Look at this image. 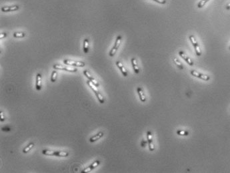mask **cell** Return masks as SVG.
Here are the masks:
<instances>
[{"label": "cell", "mask_w": 230, "mask_h": 173, "mask_svg": "<svg viewBox=\"0 0 230 173\" xmlns=\"http://www.w3.org/2000/svg\"><path fill=\"white\" fill-rule=\"evenodd\" d=\"M87 84L88 86L90 87V88L93 90V92L95 93V96H96V97L97 98V99H98L99 102H100L101 104H104V102H105V99H104L103 96L102 95V94L100 93L98 90H97V87L95 86V85L93 84L90 80H87Z\"/></svg>", "instance_id": "6da1fadb"}, {"label": "cell", "mask_w": 230, "mask_h": 173, "mask_svg": "<svg viewBox=\"0 0 230 173\" xmlns=\"http://www.w3.org/2000/svg\"><path fill=\"white\" fill-rule=\"evenodd\" d=\"M122 37L121 36H118L116 38V40H115V44H114V46H113L112 49H111V51L109 52V56L111 57H113L114 56V55L115 54V53L117 52V49L118 48H119V46L121 44V42H122Z\"/></svg>", "instance_id": "7a4b0ae2"}, {"label": "cell", "mask_w": 230, "mask_h": 173, "mask_svg": "<svg viewBox=\"0 0 230 173\" xmlns=\"http://www.w3.org/2000/svg\"><path fill=\"white\" fill-rule=\"evenodd\" d=\"M189 39H190V42H191L193 46L194 47V49H195V53H196V55L198 56H200L201 55V49H200V45L197 42L196 39L195 38L194 36L193 35H191L189 37Z\"/></svg>", "instance_id": "3957f363"}, {"label": "cell", "mask_w": 230, "mask_h": 173, "mask_svg": "<svg viewBox=\"0 0 230 173\" xmlns=\"http://www.w3.org/2000/svg\"><path fill=\"white\" fill-rule=\"evenodd\" d=\"M63 63L65 65L73 66L75 67H84L85 66V64L83 62L74 61V60H70V59H64Z\"/></svg>", "instance_id": "277c9868"}, {"label": "cell", "mask_w": 230, "mask_h": 173, "mask_svg": "<svg viewBox=\"0 0 230 173\" xmlns=\"http://www.w3.org/2000/svg\"><path fill=\"white\" fill-rule=\"evenodd\" d=\"M190 73L193 76L200 78V79H201V80H205V81H208V80H210V76H209L207 75L200 73V72H198L195 71V70H191Z\"/></svg>", "instance_id": "5b68a950"}, {"label": "cell", "mask_w": 230, "mask_h": 173, "mask_svg": "<svg viewBox=\"0 0 230 173\" xmlns=\"http://www.w3.org/2000/svg\"><path fill=\"white\" fill-rule=\"evenodd\" d=\"M53 68H54L55 70H65V71L70 72H76L78 71L76 68H68V67L63 66L59 64H55L53 66Z\"/></svg>", "instance_id": "8992f818"}, {"label": "cell", "mask_w": 230, "mask_h": 173, "mask_svg": "<svg viewBox=\"0 0 230 173\" xmlns=\"http://www.w3.org/2000/svg\"><path fill=\"white\" fill-rule=\"evenodd\" d=\"M147 142H148V144H149V150L154 151V149H155V147H154V143H153L152 133H151V131H147Z\"/></svg>", "instance_id": "52a82bcc"}, {"label": "cell", "mask_w": 230, "mask_h": 173, "mask_svg": "<svg viewBox=\"0 0 230 173\" xmlns=\"http://www.w3.org/2000/svg\"><path fill=\"white\" fill-rule=\"evenodd\" d=\"M179 56H180L181 58H183V59H184L185 61L186 62L188 63V64L190 65V66H192L194 65V62H193V60L190 59V58H189L188 56H186V55L185 54V53L183 52V51H179Z\"/></svg>", "instance_id": "ba28073f"}, {"label": "cell", "mask_w": 230, "mask_h": 173, "mask_svg": "<svg viewBox=\"0 0 230 173\" xmlns=\"http://www.w3.org/2000/svg\"><path fill=\"white\" fill-rule=\"evenodd\" d=\"M100 160H95V161L94 162L92 163V164H91V165H90V166H88L87 168H85V169L83 170H82V172H82V173L90 172L91 171V170H93V169H94V168H96L97 166H98L99 165H100Z\"/></svg>", "instance_id": "9c48e42d"}, {"label": "cell", "mask_w": 230, "mask_h": 173, "mask_svg": "<svg viewBox=\"0 0 230 173\" xmlns=\"http://www.w3.org/2000/svg\"><path fill=\"white\" fill-rule=\"evenodd\" d=\"M19 7L18 5H12V6H4L1 8V10L3 12H14V11L18 10Z\"/></svg>", "instance_id": "30bf717a"}, {"label": "cell", "mask_w": 230, "mask_h": 173, "mask_svg": "<svg viewBox=\"0 0 230 173\" xmlns=\"http://www.w3.org/2000/svg\"><path fill=\"white\" fill-rule=\"evenodd\" d=\"M83 74H84L85 76L88 78V80H90V81H91V82L93 84L95 85V86L96 87L100 86V84H99L98 82L97 81L95 78H93V77H92V76L90 75V74L89 73V72H88L87 70H84V71H83Z\"/></svg>", "instance_id": "8fae6325"}, {"label": "cell", "mask_w": 230, "mask_h": 173, "mask_svg": "<svg viewBox=\"0 0 230 173\" xmlns=\"http://www.w3.org/2000/svg\"><path fill=\"white\" fill-rule=\"evenodd\" d=\"M116 65H117V66L118 67V68L119 69L121 72H122V74L124 76V77H127V71L126 70L125 67L124 66V65L122 64V62L119 61H117L116 62Z\"/></svg>", "instance_id": "7c38bea8"}, {"label": "cell", "mask_w": 230, "mask_h": 173, "mask_svg": "<svg viewBox=\"0 0 230 173\" xmlns=\"http://www.w3.org/2000/svg\"><path fill=\"white\" fill-rule=\"evenodd\" d=\"M42 88L41 85V74L37 73L36 76V89L38 91H40Z\"/></svg>", "instance_id": "4fadbf2b"}, {"label": "cell", "mask_w": 230, "mask_h": 173, "mask_svg": "<svg viewBox=\"0 0 230 173\" xmlns=\"http://www.w3.org/2000/svg\"><path fill=\"white\" fill-rule=\"evenodd\" d=\"M137 93H138V94H139V99H140L141 101L142 102H146V95H145V94H144L143 89L141 88V87H137Z\"/></svg>", "instance_id": "5bb4252c"}, {"label": "cell", "mask_w": 230, "mask_h": 173, "mask_svg": "<svg viewBox=\"0 0 230 173\" xmlns=\"http://www.w3.org/2000/svg\"><path fill=\"white\" fill-rule=\"evenodd\" d=\"M132 62V66H133V68H134V70L135 72V74H139L140 72V69H139V66H138V65H137V60L135 59V58H133L131 60Z\"/></svg>", "instance_id": "9a60e30c"}, {"label": "cell", "mask_w": 230, "mask_h": 173, "mask_svg": "<svg viewBox=\"0 0 230 173\" xmlns=\"http://www.w3.org/2000/svg\"><path fill=\"white\" fill-rule=\"evenodd\" d=\"M103 133H102V132H100V133H97V134H95V135H94V136H92L91 138H90V141L91 142V143H94V142H95V141L100 140L101 138L103 137Z\"/></svg>", "instance_id": "2e32d148"}, {"label": "cell", "mask_w": 230, "mask_h": 173, "mask_svg": "<svg viewBox=\"0 0 230 173\" xmlns=\"http://www.w3.org/2000/svg\"><path fill=\"white\" fill-rule=\"evenodd\" d=\"M89 46H90L89 39L85 38L83 41V52H84L85 54H87L88 52H89Z\"/></svg>", "instance_id": "e0dca14e"}, {"label": "cell", "mask_w": 230, "mask_h": 173, "mask_svg": "<svg viewBox=\"0 0 230 173\" xmlns=\"http://www.w3.org/2000/svg\"><path fill=\"white\" fill-rule=\"evenodd\" d=\"M55 152L53 150H43L42 154L45 155H49V156H55Z\"/></svg>", "instance_id": "ac0fdd59"}, {"label": "cell", "mask_w": 230, "mask_h": 173, "mask_svg": "<svg viewBox=\"0 0 230 173\" xmlns=\"http://www.w3.org/2000/svg\"><path fill=\"white\" fill-rule=\"evenodd\" d=\"M177 134L179 135V136H187L189 135V132L186 130H178L176 132Z\"/></svg>", "instance_id": "d6986e66"}, {"label": "cell", "mask_w": 230, "mask_h": 173, "mask_svg": "<svg viewBox=\"0 0 230 173\" xmlns=\"http://www.w3.org/2000/svg\"><path fill=\"white\" fill-rule=\"evenodd\" d=\"M173 62H174V63L176 64V66L178 67V68H179L180 70H183V69H184V67H183V66L182 65V64H181L177 58H174V59H173Z\"/></svg>", "instance_id": "ffe728a7"}, {"label": "cell", "mask_w": 230, "mask_h": 173, "mask_svg": "<svg viewBox=\"0 0 230 173\" xmlns=\"http://www.w3.org/2000/svg\"><path fill=\"white\" fill-rule=\"evenodd\" d=\"M26 36V33L24 32H15L14 34V37L15 38H21Z\"/></svg>", "instance_id": "44dd1931"}, {"label": "cell", "mask_w": 230, "mask_h": 173, "mask_svg": "<svg viewBox=\"0 0 230 173\" xmlns=\"http://www.w3.org/2000/svg\"><path fill=\"white\" fill-rule=\"evenodd\" d=\"M34 143H30V144H29V145H27L26 148H24V149L23 150V152H24V153H27L33 147H34Z\"/></svg>", "instance_id": "7402d4cb"}, {"label": "cell", "mask_w": 230, "mask_h": 173, "mask_svg": "<svg viewBox=\"0 0 230 173\" xmlns=\"http://www.w3.org/2000/svg\"><path fill=\"white\" fill-rule=\"evenodd\" d=\"M57 78H58V72L56 70H54V71H53L52 72V74H51V81L52 82H55L57 80Z\"/></svg>", "instance_id": "603a6c76"}, {"label": "cell", "mask_w": 230, "mask_h": 173, "mask_svg": "<svg viewBox=\"0 0 230 173\" xmlns=\"http://www.w3.org/2000/svg\"><path fill=\"white\" fill-rule=\"evenodd\" d=\"M209 1H210V0H201V1L198 4V8H202V7H203V6L209 2Z\"/></svg>", "instance_id": "cb8c5ba5"}, {"label": "cell", "mask_w": 230, "mask_h": 173, "mask_svg": "<svg viewBox=\"0 0 230 173\" xmlns=\"http://www.w3.org/2000/svg\"><path fill=\"white\" fill-rule=\"evenodd\" d=\"M153 1L157 2L159 4H166L167 3V0H153Z\"/></svg>", "instance_id": "d4e9b609"}, {"label": "cell", "mask_w": 230, "mask_h": 173, "mask_svg": "<svg viewBox=\"0 0 230 173\" xmlns=\"http://www.w3.org/2000/svg\"><path fill=\"white\" fill-rule=\"evenodd\" d=\"M6 36H7V34H6V33H2L1 35H0V38H1V39H3V38H5Z\"/></svg>", "instance_id": "484cf974"}, {"label": "cell", "mask_w": 230, "mask_h": 173, "mask_svg": "<svg viewBox=\"0 0 230 173\" xmlns=\"http://www.w3.org/2000/svg\"><path fill=\"white\" fill-rule=\"evenodd\" d=\"M5 120V117H4V113L3 112H1V121L2 122H4Z\"/></svg>", "instance_id": "4316f807"}, {"label": "cell", "mask_w": 230, "mask_h": 173, "mask_svg": "<svg viewBox=\"0 0 230 173\" xmlns=\"http://www.w3.org/2000/svg\"><path fill=\"white\" fill-rule=\"evenodd\" d=\"M226 9H230V3L229 4H227V5Z\"/></svg>", "instance_id": "83f0119b"}, {"label": "cell", "mask_w": 230, "mask_h": 173, "mask_svg": "<svg viewBox=\"0 0 230 173\" xmlns=\"http://www.w3.org/2000/svg\"><path fill=\"white\" fill-rule=\"evenodd\" d=\"M229 50H230V46H229Z\"/></svg>", "instance_id": "f1b7e54d"}]
</instances>
